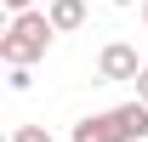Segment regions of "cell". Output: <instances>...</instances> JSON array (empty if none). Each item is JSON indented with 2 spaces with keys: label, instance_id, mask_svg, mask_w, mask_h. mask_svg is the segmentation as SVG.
Masks as SVG:
<instances>
[{
  "label": "cell",
  "instance_id": "obj_2",
  "mask_svg": "<svg viewBox=\"0 0 148 142\" xmlns=\"http://www.w3.org/2000/svg\"><path fill=\"white\" fill-rule=\"evenodd\" d=\"M97 74H103V80H137L143 63H137V51H131L125 40H114V46H103V57H97Z\"/></svg>",
  "mask_w": 148,
  "mask_h": 142
},
{
  "label": "cell",
  "instance_id": "obj_5",
  "mask_svg": "<svg viewBox=\"0 0 148 142\" xmlns=\"http://www.w3.org/2000/svg\"><path fill=\"white\" fill-rule=\"evenodd\" d=\"M46 17H51L57 34H74V29L86 23V0H51V12H46Z\"/></svg>",
  "mask_w": 148,
  "mask_h": 142
},
{
  "label": "cell",
  "instance_id": "obj_11",
  "mask_svg": "<svg viewBox=\"0 0 148 142\" xmlns=\"http://www.w3.org/2000/svg\"><path fill=\"white\" fill-rule=\"evenodd\" d=\"M143 17H148V0H143Z\"/></svg>",
  "mask_w": 148,
  "mask_h": 142
},
{
  "label": "cell",
  "instance_id": "obj_1",
  "mask_svg": "<svg viewBox=\"0 0 148 142\" xmlns=\"http://www.w3.org/2000/svg\"><path fill=\"white\" fill-rule=\"evenodd\" d=\"M51 17L46 12H23V17H12V29L0 34V63L6 68H29V63H40L46 57V46H51Z\"/></svg>",
  "mask_w": 148,
  "mask_h": 142
},
{
  "label": "cell",
  "instance_id": "obj_8",
  "mask_svg": "<svg viewBox=\"0 0 148 142\" xmlns=\"http://www.w3.org/2000/svg\"><path fill=\"white\" fill-rule=\"evenodd\" d=\"M6 12H12V17H23V12H34V0H6Z\"/></svg>",
  "mask_w": 148,
  "mask_h": 142
},
{
  "label": "cell",
  "instance_id": "obj_9",
  "mask_svg": "<svg viewBox=\"0 0 148 142\" xmlns=\"http://www.w3.org/2000/svg\"><path fill=\"white\" fill-rule=\"evenodd\" d=\"M137 102H148V68L137 74Z\"/></svg>",
  "mask_w": 148,
  "mask_h": 142
},
{
  "label": "cell",
  "instance_id": "obj_4",
  "mask_svg": "<svg viewBox=\"0 0 148 142\" xmlns=\"http://www.w3.org/2000/svg\"><path fill=\"white\" fill-rule=\"evenodd\" d=\"M114 119H120V137H125V142H143V137H148V102L114 108Z\"/></svg>",
  "mask_w": 148,
  "mask_h": 142
},
{
  "label": "cell",
  "instance_id": "obj_10",
  "mask_svg": "<svg viewBox=\"0 0 148 142\" xmlns=\"http://www.w3.org/2000/svg\"><path fill=\"white\" fill-rule=\"evenodd\" d=\"M114 6H137V0H114Z\"/></svg>",
  "mask_w": 148,
  "mask_h": 142
},
{
  "label": "cell",
  "instance_id": "obj_7",
  "mask_svg": "<svg viewBox=\"0 0 148 142\" xmlns=\"http://www.w3.org/2000/svg\"><path fill=\"white\" fill-rule=\"evenodd\" d=\"M6 85H12V91H29V85H34V74H29V68H12V80H6Z\"/></svg>",
  "mask_w": 148,
  "mask_h": 142
},
{
  "label": "cell",
  "instance_id": "obj_3",
  "mask_svg": "<svg viewBox=\"0 0 148 142\" xmlns=\"http://www.w3.org/2000/svg\"><path fill=\"white\" fill-rule=\"evenodd\" d=\"M74 142H125V137H120V119L114 114H86L74 125Z\"/></svg>",
  "mask_w": 148,
  "mask_h": 142
},
{
  "label": "cell",
  "instance_id": "obj_6",
  "mask_svg": "<svg viewBox=\"0 0 148 142\" xmlns=\"http://www.w3.org/2000/svg\"><path fill=\"white\" fill-rule=\"evenodd\" d=\"M12 142H51V131H46V125H17Z\"/></svg>",
  "mask_w": 148,
  "mask_h": 142
}]
</instances>
